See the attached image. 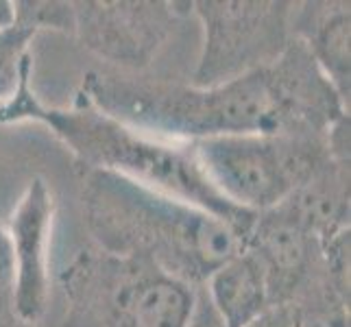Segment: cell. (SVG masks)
I'll return each mask as SVG.
<instances>
[{
	"instance_id": "7",
	"label": "cell",
	"mask_w": 351,
	"mask_h": 327,
	"mask_svg": "<svg viewBox=\"0 0 351 327\" xmlns=\"http://www.w3.org/2000/svg\"><path fill=\"white\" fill-rule=\"evenodd\" d=\"M144 0H79L72 3V35L105 70L142 75L173 35L177 20L190 14V3Z\"/></svg>"
},
{
	"instance_id": "1",
	"label": "cell",
	"mask_w": 351,
	"mask_h": 327,
	"mask_svg": "<svg viewBox=\"0 0 351 327\" xmlns=\"http://www.w3.org/2000/svg\"><path fill=\"white\" fill-rule=\"evenodd\" d=\"M31 72L33 68L24 72L16 94L0 105V123H38L51 131L86 171L112 173L197 205L247 238L258 214L240 210L219 195L203 173L195 144L140 131L105 114L79 92L70 107L46 105L31 88Z\"/></svg>"
},
{
	"instance_id": "2",
	"label": "cell",
	"mask_w": 351,
	"mask_h": 327,
	"mask_svg": "<svg viewBox=\"0 0 351 327\" xmlns=\"http://www.w3.org/2000/svg\"><path fill=\"white\" fill-rule=\"evenodd\" d=\"M81 208L96 249L151 264L192 288L245 247L219 216L112 173L86 171Z\"/></svg>"
},
{
	"instance_id": "12",
	"label": "cell",
	"mask_w": 351,
	"mask_h": 327,
	"mask_svg": "<svg viewBox=\"0 0 351 327\" xmlns=\"http://www.w3.org/2000/svg\"><path fill=\"white\" fill-rule=\"evenodd\" d=\"M201 288L223 327H249L271 306L264 271L247 249L219 266Z\"/></svg>"
},
{
	"instance_id": "13",
	"label": "cell",
	"mask_w": 351,
	"mask_h": 327,
	"mask_svg": "<svg viewBox=\"0 0 351 327\" xmlns=\"http://www.w3.org/2000/svg\"><path fill=\"white\" fill-rule=\"evenodd\" d=\"M249 327H349V290L321 280L295 299L269 306Z\"/></svg>"
},
{
	"instance_id": "8",
	"label": "cell",
	"mask_w": 351,
	"mask_h": 327,
	"mask_svg": "<svg viewBox=\"0 0 351 327\" xmlns=\"http://www.w3.org/2000/svg\"><path fill=\"white\" fill-rule=\"evenodd\" d=\"M55 199L46 179L33 177L5 225L11 251V312L40 325L51 306V242Z\"/></svg>"
},
{
	"instance_id": "3",
	"label": "cell",
	"mask_w": 351,
	"mask_h": 327,
	"mask_svg": "<svg viewBox=\"0 0 351 327\" xmlns=\"http://www.w3.org/2000/svg\"><path fill=\"white\" fill-rule=\"evenodd\" d=\"M77 92L105 114L173 142L195 144L247 133H301L271 66L219 86L90 70Z\"/></svg>"
},
{
	"instance_id": "17",
	"label": "cell",
	"mask_w": 351,
	"mask_h": 327,
	"mask_svg": "<svg viewBox=\"0 0 351 327\" xmlns=\"http://www.w3.org/2000/svg\"><path fill=\"white\" fill-rule=\"evenodd\" d=\"M188 327H223L219 317L214 314L208 297H205L203 288L197 290V306H195V312H192Z\"/></svg>"
},
{
	"instance_id": "15",
	"label": "cell",
	"mask_w": 351,
	"mask_h": 327,
	"mask_svg": "<svg viewBox=\"0 0 351 327\" xmlns=\"http://www.w3.org/2000/svg\"><path fill=\"white\" fill-rule=\"evenodd\" d=\"M16 18L29 22L38 31L51 29L72 35V3H57V0H27L16 3Z\"/></svg>"
},
{
	"instance_id": "6",
	"label": "cell",
	"mask_w": 351,
	"mask_h": 327,
	"mask_svg": "<svg viewBox=\"0 0 351 327\" xmlns=\"http://www.w3.org/2000/svg\"><path fill=\"white\" fill-rule=\"evenodd\" d=\"M293 3L284 0H197L190 3L203 29L195 86H219L271 66L286 46Z\"/></svg>"
},
{
	"instance_id": "14",
	"label": "cell",
	"mask_w": 351,
	"mask_h": 327,
	"mask_svg": "<svg viewBox=\"0 0 351 327\" xmlns=\"http://www.w3.org/2000/svg\"><path fill=\"white\" fill-rule=\"evenodd\" d=\"M40 31L18 20L0 29V105H5L20 88L24 72L33 68L29 46Z\"/></svg>"
},
{
	"instance_id": "10",
	"label": "cell",
	"mask_w": 351,
	"mask_h": 327,
	"mask_svg": "<svg viewBox=\"0 0 351 327\" xmlns=\"http://www.w3.org/2000/svg\"><path fill=\"white\" fill-rule=\"evenodd\" d=\"M349 3H293L290 33L306 46L345 105L351 96Z\"/></svg>"
},
{
	"instance_id": "19",
	"label": "cell",
	"mask_w": 351,
	"mask_h": 327,
	"mask_svg": "<svg viewBox=\"0 0 351 327\" xmlns=\"http://www.w3.org/2000/svg\"><path fill=\"white\" fill-rule=\"evenodd\" d=\"M0 327H40V325H33V323H24L20 321L14 312L9 310H0Z\"/></svg>"
},
{
	"instance_id": "5",
	"label": "cell",
	"mask_w": 351,
	"mask_h": 327,
	"mask_svg": "<svg viewBox=\"0 0 351 327\" xmlns=\"http://www.w3.org/2000/svg\"><path fill=\"white\" fill-rule=\"evenodd\" d=\"M195 151L219 195L251 214L277 208L325 164L341 160L332 151L330 133L225 136L195 142Z\"/></svg>"
},
{
	"instance_id": "18",
	"label": "cell",
	"mask_w": 351,
	"mask_h": 327,
	"mask_svg": "<svg viewBox=\"0 0 351 327\" xmlns=\"http://www.w3.org/2000/svg\"><path fill=\"white\" fill-rule=\"evenodd\" d=\"M16 22V3H9V0H0V29L9 27V24Z\"/></svg>"
},
{
	"instance_id": "11",
	"label": "cell",
	"mask_w": 351,
	"mask_h": 327,
	"mask_svg": "<svg viewBox=\"0 0 351 327\" xmlns=\"http://www.w3.org/2000/svg\"><path fill=\"white\" fill-rule=\"evenodd\" d=\"M277 210L321 240L349 229V162L332 160L295 190Z\"/></svg>"
},
{
	"instance_id": "16",
	"label": "cell",
	"mask_w": 351,
	"mask_h": 327,
	"mask_svg": "<svg viewBox=\"0 0 351 327\" xmlns=\"http://www.w3.org/2000/svg\"><path fill=\"white\" fill-rule=\"evenodd\" d=\"M11 301V251H9V238L7 229L0 223V308Z\"/></svg>"
},
{
	"instance_id": "4",
	"label": "cell",
	"mask_w": 351,
	"mask_h": 327,
	"mask_svg": "<svg viewBox=\"0 0 351 327\" xmlns=\"http://www.w3.org/2000/svg\"><path fill=\"white\" fill-rule=\"evenodd\" d=\"M59 290L62 327H188L199 288L94 247L68 264Z\"/></svg>"
},
{
	"instance_id": "9",
	"label": "cell",
	"mask_w": 351,
	"mask_h": 327,
	"mask_svg": "<svg viewBox=\"0 0 351 327\" xmlns=\"http://www.w3.org/2000/svg\"><path fill=\"white\" fill-rule=\"evenodd\" d=\"M325 242L277 208L256 216L242 249L262 266L271 306L295 299L325 277L349 290L334 280L325 264Z\"/></svg>"
}]
</instances>
